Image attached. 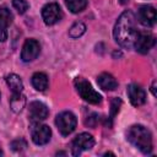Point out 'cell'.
I'll list each match as a JSON object with an SVG mask.
<instances>
[{"label":"cell","instance_id":"cell-1","mask_svg":"<svg viewBox=\"0 0 157 157\" xmlns=\"http://www.w3.org/2000/svg\"><path fill=\"white\" fill-rule=\"evenodd\" d=\"M137 34L139 31L136 28V17L131 10H125L115 22L113 29L114 39L120 47L131 49L134 48Z\"/></svg>","mask_w":157,"mask_h":157},{"label":"cell","instance_id":"cell-2","mask_svg":"<svg viewBox=\"0 0 157 157\" xmlns=\"http://www.w3.org/2000/svg\"><path fill=\"white\" fill-rule=\"evenodd\" d=\"M128 141L134 145L136 148H139L142 153L150 155L153 148L152 144V135L147 128L144 125H132L129 128L126 132Z\"/></svg>","mask_w":157,"mask_h":157},{"label":"cell","instance_id":"cell-3","mask_svg":"<svg viewBox=\"0 0 157 157\" xmlns=\"http://www.w3.org/2000/svg\"><path fill=\"white\" fill-rule=\"evenodd\" d=\"M74 83H75V88H76L77 93L80 94V97L83 101H86L87 103L99 104L102 102V96L97 91H94L92 85L83 77H76Z\"/></svg>","mask_w":157,"mask_h":157},{"label":"cell","instance_id":"cell-4","mask_svg":"<svg viewBox=\"0 0 157 157\" xmlns=\"http://www.w3.org/2000/svg\"><path fill=\"white\" fill-rule=\"evenodd\" d=\"M76 124H77L76 117L71 112H66V110L61 112L55 118V125H56L59 132L64 136L70 135L75 130Z\"/></svg>","mask_w":157,"mask_h":157},{"label":"cell","instance_id":"cell-5","mask_svg":"<svg viewBox=\"0 0 157 157\" xmlns=\"http://www.w3.org/2000/svg\"><path fill=\"white\" fill-rule=\"evenodd\" d=\"M94 146V139L88 132L78 134L71 142V153L74 156H78L82 151L91 150Z\"/></svg>","mask_w":157,"mask_h":157},{"label":"cell","instance_id":"cell-6","mask_svg":"<svg viewBox=\"0 0 157 157\" xmlns=\"http://www.w3.org/2000/svg\"><path fill=\"white\" fill-rule=\"evenodd\" d=\"M31 136H32V141L36 145H45L50 140L52 130L48 125L39 124V123H32Z\"/></svg>","mask_w":157,"mask_h":157},{"label":"cell","instance_id":"cell-7","mask_svg":"<svg viewBox=\"0 0 157 157\" xmlns=\"http://www.w3.org/2000/svg\"><path fill=\"white\" fill-rule=\"evenodd\" d=\"M63 13H61V9L56 2H49L47 5H44V7L42 9V17L45 25L52 26L55 25L58 21H60Z\"/></svg>","mask_w":157,"mask_h":157},{"label":"cell","instance_id":"cell-8","mask_svg":"<svg viewBox=\"0 0 157 157\" xmlns=\"http://www.w3.org/2000/svg\"><path fill=\"white\" fill-rule=\"evenodd\" d=\"M48 114H49V110L44 103L38 102V101L29 103L28 117H29V120L32 123H39V121L47 119Z\"/></svg>","mask_w":157,"mask_h":157},{"label":"cell","instance_id":"cell-9","mask_svg":"<svg viewBox=\"0 0 157 157\" xmlns=\"http://www.w3.org/2000/svg\"><path fill=\"white\" fill-rule=\"evenodd\" d=\"M155 44H156V39L152 34L139 32L137 38L134 44V48L136 49V52H139L141 54H146L155 47Z\"/></svg>","mask_w":157,"mask_h":157},{"label":"cell","instance_id":"cell-10","mask_svg":"<svg viewBox=\"0 0 157 157\" xmlns=\"http://www.w3.org/2000/svg\"><path fill=\"white\" fill-rule=\"evenodd\" d=\"M40 52V45L36 39H27L21 50V59L26 63L34 60Z\"/></svg>","mask_w":157,"mask_h":157},{"label":"cell","instance_id":"cell-11","mask_svg":"<svg viewBox=\"0 0 157 157\" xmlns=\"http://www.w3.org/2000/svg\"><path fill=\"white\" fill-rule=\"evenodd\" d=\"M137 18L140 21L141 25L146 26V27H152L156 23L157 20V15H156V10L155 7L150 6V5H144L139 9L137 11Z\"/></svg>","mask_w":157,"mask_h":157},{"label":"cell","instance_id":"cell-12","mask_svg":"<svg viewBox=\"0 0 157 157\" xmlns=\"http://www.w3.org/2000/svg\"><path fill=\"white\" fill-rule=\"evenodd\" d=\"M126 92L134 107H140L146 102V92L144 91V88H141V86L136 83H131L128 86Z\"/></svg>","mask_w":157,"mask_h":157},{"label":"cell","instance_id":"cell-13","mask_svg":"<svg viewBox=\"0 0 157 157\" xmlns=\"http://www.w3.org/2000/svg\"><path fill=\"white\" fill-rule=\"evenodd\" d=\"M12 22V13L5 6L0 7V42L7 39V27Z\"/></svg>","mask_w":157,"mask_h":157},{"label":"cell","instance_id":"cell-14","mask_svg":"<svg viewBox=\"0 0 157 157\" xmlns=\"http://www.w3.org/2000/svg\"><path fill=\"white\" fill-rule=\"evenodd\" d=\"M97 83L104 91H113L118 87V81L114 78L113 75H110L108 72H102L97 77Z\"/></svg>","mask_w":157,"mask_h":157},{"label":"cell","instance_id":"cell-15","mask_svg":"<svg viewBox=\"0 0 157 157\" xmlns=\"http://www.w3.org/2000/svg\"><path fill=\"white\" fill-rule=\"evenodd\" d=\"M26 105V97L22 94V92H12V96L10 98V108L15 113H20Z\"/></svg>","mask_w":157,"mask_h":157},{"label":"cell","instance_id":"cell-16","mask_svg":"<svg viewBox=\"0 0 157 157\" xmlns=\"http://www.w3.org/2000/svg\"><path fill=\"white\" fill-rule=\"evenodd\" d=\"M32 86L37 90V91H45L48 88V76L44 72H36L33 74L32 78H31Z\"/></svg>","mask_w":157,"mask_h":157},{"label":"cell","instance_id":"cell-17","mask_svg":"<svg viewBox=\"0 0 157 157\" xmlns=\"http://www.w3.org/2000/svg\"><path fill=\"white\" fill-rule=\"evenodd\" d=\"M6 83L12 92H22V90H23V82H22L21 77L16 74H10L6 77Z\"/></svg>","mask_w":157,"mask_h":157},{"label":"cell","instance_id":"cell-18","mask_svg":"<svg viewBox=\"0 0 157 157\" xmlns=\"http://www.w3.org/2000/svg\"><path fill=\"white\" fill-rule=\"evenodd\" d=\"M65 5L72 13H77L86 9L87 0H65Z\"/></svg>","mask_w":157,"mask_h":157},{"label":"cell","instance_id":"cell-19","mask_svg":"<svg viewBox=\"0 0 157 157\" xmlns=\"http://www.w3.org/2000/svg\"><path fill=\"white\" fill-rule=\"evenodd\" d=\"M85 32H86V26H85V23H82V22H75V23L70 27V29H69V36L75 39V38L81 37Z\"/></svg>","mask_w":157,"mask_h":157},{"label":"cell","instance_id":"cell-20","mask_svg":"<svg viewBox=\"0 0 157 157\" xmlns=\"http://www.w3.org/2000/svg\"><path fill=\"white\" fill-rule=\"evenodd\" d=\"M121 105V99L120 98H113L110 101V115H109V126H112V120L114 119L115 114L119 112V108Z\"/></svg>","mask_w":157,"mask_h":157},{"label":"cell","instance_id":"cell-21","mask_svg":"<svg viewBox=\"0 0 157 157\" xmlns=\"http://www.w3.org/2000/svg\"><path fill=\"white\" fill-rule=\"evenodd\" d=\"M11 148L13 150V151H16V152H22V151H25L26 148H27V142L23 140V139H16V140H13L12 142H11Z\"/></svg>","mask_w":157,"mask_h":157},{"label":"cell","instance_id":"cell-22","mask_svg":"<svg viewBox=\"0 0 157 157\" xmlns=\"http://www.w3.org/2000/svg\"><path fill=\"white\" fill-rule=\"evenodd\" d=\"M12 6L17 10L18 13H25L28 10V2L26 0H12Z\"/></svg>","mask_w":157,"mask_h":157},{"label":"cell","instance_id":"cell-23","mask_svg":"<svg viewBox=\"0 0 157 157\" xmlns=\"http://www.w3.org/2000/svg\"><path fill=\"white\" fill-rule=\"evenodd\" d=\"M98 121H99V117H98V114L92 113L91 115H88V117L86 118V120H85V125H86V126H90V128H94V126L97 125Z\"/></svg>","mask_w":157,"mask_h":157},{"label":"cell","instance_id":"cell-24","mask_svg":"<svg viewBox=\"0 0 157 157\" xmlns=\"http://www.w3.org/2000/svg\"><path fill=\"white\" fill-rule=\"evenodd\" d=\"M151 91H152V94H153V96H156V81H153V82H152Z\"/></svg>","mask_w":157,"mask_h":157},{"label":"cell","instance_id":"cell-25","mask_svg":"<svg viewBox=\"0 0 157 157\" xmlns=\"http://www.w3.org/2000/svg\"><path fill=\"white\" fill-rule=\"evenodd\" d=\"M119 1H120V4H121V5H125V4H126L129 0H119Z\"/></svg>","mask_w":157,"mask_h":157},{"label":"cell","instance_id":"cell-26","mask_svg":"<svg viewBox=\"0 0 157 157\" xmlns=\"http://www.w3.org/2000/svg\"><path fill=\"white\" fill-rule=\"evenodd\" d=\"M2 155V150H1V147H0V156Z\"/></svg>","mask_w":157,"mask_h":157},{"label":"cell","instance_id":"cell-27","mask_svg":"<svg viewBox=\"0 0 157 157\" xmlns=\"http://www.w3.org/2000/svg\"><path fill=\"white\" fill-rule=\"evenodd\" d=\"M0 97H1V94H0Z\"/></svg>","mask_w":157,"mask_h":157}]
</instances>
